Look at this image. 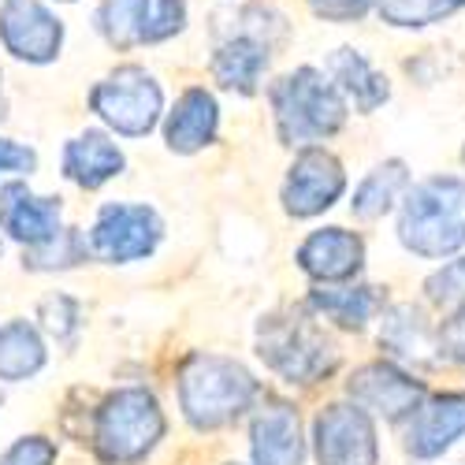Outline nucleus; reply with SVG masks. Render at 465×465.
I'll return each instance as SVG.
<instances>
[{
	"instance_id": "obj_1",
	"label": "nucleus",
	"mask_w": 465,
	"mask_h": 465,
	"mask_svg": "<svg viewBox=\"0 0 465 465\" xmlns=\"http://www.w3.org/2000/svg\"><path fill=\"white\" fill-rule=\"evenodd\" d=\"M276 112V131L287 145H313L342 131L346 124V94L321 67H294L291 74L268 90Z\"/></svg>"
},
{
	"instance_id": "obj_2",
	"label": "nucleus",
	"mask_w": 465,
	"mask_h": 465,
	"mask_svg": "<svg viewBox=\"0 0 465 465\" xmlns=\"http://www.w3.org/2000/svg\"><path fill=\"white\" fill-rule=\"evenodd\" d=\"M257 395L253 376L231 358L198 354L190 358L179 376V406L183 417L198 432H213L231 424L242 410H250Z\"/></svg>"
},
{
	"instance_id": "obj_3",
	"label": "nucleus",
	"mask_w": 465,
	"mask_h": 465,
	"mask_svg": "<svg viewBox=\"0 0 465 465\" xmlns=\"http://www.w3.org/2000/svg\"><path fill=\"white\" fill-rule=\"evenodd\" d=\"M164 436V413L145 387H120L94 413V450L104 465H134Z\"/></svg>"
},
{
	"instance_id": "obj_4",
	"label": "nucleus",
	"mask_w": 465,
	"mask_h": 465,
	"mask_svg": "<svg viewBox=\"0 0 465 465\" xmlns=\"http://www.w3.org/2000/svg\"><path fill=\"white\" fill-rule=\"evenodd\" d=\"M402 242L424 257H440L465 242V183L429 179L420 183L402 209Z\"/></svg>"
},
{
	"instance_id": "obj_5",
	"label": "nucleus",
	"mask_w": 465,
	"mask_h": 465,
	"mask_svg": "<svg viewBox=\"0 0 465 465\" xmlns=\"http://www.w3.org/2000/svg\"><path fill=\"white\" fill-rule=\"evenodd\" d=\"M94 115L124 138H145L164 115V90L138 64H124L108 71L90 90Z\"/></svg>"
},
{
	"instance_id": "obj_6",
	"label": "nucleus",
	"mask_w": 465,
	"mask_h": 465,
	"mask_svg": "<svg viewBox=\"0 0 465 465\" xmlns=\"http://www.w3.org/2000/svg\"><path fill=\"white\" fill-rule=\"evenodd\" d=\"M164 239V220L149 205L131 202H108L90 231V250L108 264H131L145 261Z\"/></svg>"
},
{
	"instance_id": "obj_7",
	"label": "nucleus",
	"mask_w": 465,
	"mask_h": 465,
	"mask_svg": "<svg viewBox=\"0 0 465 465\" xmlns=\"http://www.w3.org/2000/svg\"><path fill=\"white\" fill-rule=\"evenodd\" d=\"M257 354L287 380H313L328 369V339L302 317H268L257 331Z\"/></svg>"
},
{
	"instance_id": "obj_8",
	"label": "nucleus",
	"mask_w": 465,
	"mask_h": 465,
	"mask_svg": "<svg viewBox=\"0 0 465 465\" xmlns=\"http://www.w3.org/2000/svg\"><path fill=\"white\" fill-rule=\"evenodd\" d=\"M0 45L23 64H53L64 49V23L45 0H0Z\"/></svg>"
},
{
	"instance_id": "obj_9",
	"label": "nucleus",
	"mask_w": 465,
	"mask_h": 465,
	"mask_svg": "<svg viewBox=\"0 0 465 465\" xmlns=\"http://www.w3.org/2000/svg\"><path fill=\"white\" fill-rule=\"evenodd\" d=\"M342 186H346V175L331 153L317 145H302L283 183V209L298 220L317 216L339 202Z\"/></svg>"
},
{
	"instance_id": "obj_10",
	"label": "nucleus",
	"mask_w": 465,
	"mask_h": 465,
	"mask_svg": "<svg viewBox=\"0 0 465 465\" xmlns=\"http://www.w3.org/2000/svg\"><path fill=\"white\" fill-rule=\"evenodd\" d=\"M313 436L321 465H376V436L361 410L328 406L317 417Z\"/></svg>"
},
{
	"instance_id": "obj_11",
	"label": "nucleus",
	"mask_w": 465,
	"mask_h": 465,
	"mask_svg": "<svg viewBox=\"0 0 465 465\" xmlns=\"http://www.w3.org/2000/svg\"><path fill=\"white\" fill-rule=\"evenodd\" d=\"M0 227L26 250L45 246L60 235V198H37L26 183L0 186Z\"/></svg>"
},
{
	"instance_id": "obj_12",
	"label": "nucleus",
	"mask_w": 465,
	"mask_h": 465,
	"mask_svg": "<svg viewBox=\"0 0 465 465\" xmlns=\"http://www.w3.org/2000/svg\"><path fill=\"white\" fill-rule=\"evenodd\" d=\"M268 64H272V45H268L264 37H257V34H227L223 42L216 45L213 60H209V71H213V79L223 90L250 97V94H257Z\"/></svg>"
},
{
	"instance_id": "obj_13",
	"label": "nucleus",
	"mask_w": 465,
	"mask_h": 465,
	"mask_svg": "<svg viewBox=\"0 0 465 465\" xmlns=\"http://www.w3.org/2000/svg\"><path fill=\"white\" fill-rule=\"evenodd\" d=\"M216 127H220L216 97L205 86H186L164 120V142L172 153L190 157V153H198L209 142H216Z\"/></svg>"
},
{
	"instance_id": "obj_14",
	"label": "nucleus",
	"mask_w": 465,
	"mask_h": 465,
	"mask_svg": "<svg viewBox=\"0 0 465 465\" xmlns=\"http://www.w3.org/2000/svg\"><path fill=\"white\" fill-rule=\"evenodd\" d=\"M124 149L115 145L104 131H83L64 145V175L83 186V190H97L108 179H115L124 172Z\"/></svg>"
},
{
	"instance_id": "obj_15",
	"label": "nucleus",
	"mask_w": 465,
	"mask_h": 465,
	"mask_svg": "<svg viewBox=\"0 0 465 465\" xmlns=\"http://www.w3.org/2000/svg\"><path fill=\"white\" fill-rule=\"evenodd\" d=\"M361 239L351 235L342 227H324V231H313L302 250H298V264L305 268L313 280H351L358 268H361Z\"/></svg>"
},
{
	"instance_id": "obj_16",
	"label": "nucleus",
	"mask_w": 465,
	"mask_h": 465,
	"mask_svg": "<svg viewBox=\"0 0 465 465\" xmlns=\"http://www.w3.org/2000/svg\"><path fill=\"white\" fill-rule=\"evenodd\" d=\"M253 447V465H302V432H298V417L291 406H268L250 432Z\"/></svg>"
},
{
	"instance_id": "obj_17",
	"label": "nucleus",
	"mask_w": 465,
	"mask_h": 465,
	"mask_svg": "<svg viewBox=\"0 0 465 465\" xmlns=\"http://www.w3.org/2000/svg\"><path fill=\"white\" fill-rule=\"evenodd\" d=\"M328 74L335 79V86L346 94V101H354L358 112H372L391 97L387 86V74H380L358 49H335L328 56Z\"/></svg>"
},
{
	"instance_id": "obj_18",
	"label": "nucleus",
	"mask_w": 465,
	"mask_h": 465,
	"mask_svg": "<svg viewBox=\"0 0 465 465\" xmlns=\"http://www.w3.org/2000/svg\"><path fill=\"white\" fill-rule=\"evenodd\" d=\"M351 395L361 406H369V410H380L387 417H399L410 402H417L420 387L413 380L391 372V369H383V365H369V369H361L351 380Z\"/></svg>"
},
{
	"instance_id": "obj_19",
	"label": "nucleus",
	"mask_w": 465,
	"mask_h": 465,
	"mask_svg": "<svg viewBox=\"0 0 465 465\" xmlns=\"http://www.w3.org/2000/svg\"><path fill=\"white\" fill-rule=\"evenodd\" d=\"M45 365V342L26 321H8L0 328V380L19 383L37 376Z\"/></svg>"
},
{
	"instance_id": "obj_20",
	"label": "nucleus",
	"mask_w": 465,
	"mask_h": 465,
	"mask_svg": "<svg viewBox=\"0 0 465 465\" xmlns=\"http://www.w3.org/2000/svg\"><path fill=\"white\" fill-rule=\"evenodd\" d=\"M461 429H465V399L436 402L432 410H424L420 420L413 424L410 450H413V454H436V450H443Z\"/></svg>"
},
{
	"instance_id": "obj_21",
	"label": "nucleus",
	"mask_w": 465,
	"mask_h": 465,
	"mask_svg": "<svg viewBox=\"0 0 465 465\" xmlns=\"http://www.w3.org/2000/svg\"><path fill=\"white\" fill-rule=\"evenodd\" d=\"M406 183H410V175H406V164L402 161H387V164H380V168H372L365 179H361V186L354 190V213L358 216H365V220H372V216H383L387 209L395 205V198L406 190Z\"/></svg>"
},
{
	"instance_id": "obj_22",
	"label": "nucleus",
	"mask_w": 465,
	"mask_h": 465,
	"mask_svg": "<svg viewBox=\"0 0 465 465\" xmlns=\"http://www.w3.org/2000/svg\"><path fill=\"white\" fill-rule=\"evenodd\" d=\"M145 0H101L97 8V34L112 49H138V26H142Z\"/></svg>"
},
{
	"instance_id": "obj_23",
	"label": "nucleus",
	"mask_w": 465,
	"mask_h": 465,
	"mask_svg": "<svg viewBox=\"0 0 465 465\" xmlns=\"http://www.w3.org/2000/svg\"><path fill=\"white\" fill-rule=\"evenodd\" d=\"M465 8V0H383L380 5V19L391 26H432L450 19L454 12Z\"/></svg>"
},
{
	"instance_id": "obj_24",
	"label": "nucleus",
	"mask_w": 465,
	"mask_h": 465,
	"mask_svg": "<svg viewBox=\"0 0 465 465\" xmlns=\"http://www.w3.org/2000/svg\"><path fill=\"white\" fill-rule=\"evenodd\" d=\"M186 30V0H145L138 45H161Z\"/></svg>"
},
{
	"instance_id": "obj_25",
	"label": "nucleus",
	"mask_w": 465,
	"mask_h": 465,
	"mask_svg": "<svg viewBox=\"0 0 465 465\" xmlns=\"http://www.w3.org/2000/svg\"><path fill=\"white\" fill-rule=\"evenodd\" d=\"M313 305L324 309V313L346 328H361L376 305V294L369 287H358V291H317L313 294Z\"/></svg>"
},
{
	"instance_id": "obj_26",
	"label": "nucleus",
	"mask_w": 465,
	"mask_h": 465,
	"mask_svg": "<svg viewBox=\"0 0 465 465\" xmlns=\"http://www.w3.org/2000/svg\"><path fill=\"white\" fill-rule=\"evenodd\" d=\"M83 253H86V246H83V239H79V231L67 227V231H60L53 242L34 246L30 257H26V264H30V268H67V264H79Z\"/></svg>"
},
{
	"instance_id": "obj_27",
	"label": "nucleus",
	"mask_w": 465,
	"mask_h": 465,
	"mask_svg": "<svg viewBox=\"0 0 465 465\" xmlns=\"http://www.w3.org/2000/svg\"><path fill=\"white\" fill-rule=\"evenodd\" d=\"M37 317H42V328L56 339H71L74 328H79V305H74L67 294H53L42 302V309H37Z\"/></svg>"
},
{
	"instance_id": "obj_28",
	"label": "nucleus",
	"mask_w": 465,
	"mask_h": 465,
	"mask_svg": "<svg viewBox=\"0 0 465 465\" xmlns=\"http://www.w3.org/2000/svg\"><path fill=\"white\" fill-rule=\"evenodd\" d=\"M305 5L324 23H358L369 12H380L383 0H305Z\"/></svg>"
},
{
	"instance_id": "obj_29",
	"label": "nucleus",
	"mask_w": 465,
	"mask_h": 465,
	"mask_svg": "<svg viewBox=\"0 0 465 465\" xmlns=\"http://www.w3.org/2000/svg\"><path fill=\"white\" fill-rule=\"evenodd\" d=\"M53 461H56V443L45 436H23L0 458V465H53Z\"/></svg>"
},
{
	"instance_id": "obj_30",
	"label": "nucleus",
	"mask_w": 465,
	"mask_h": 465,
	"mask_svg": "<svg viewBox=\"0 0 465 465\" xmlns=\"http://www.w3.org/2000/svg\"><path fill=\"white\" fill-rule=\"evenodd\" d=\"M37 168V153L12 138H0V175H30Z\"/></svg>"
},
{
	"instance_id": "obj_31",
	"label": "nucleus",
	"mask_w": 465,
	"mask_h": 465,
	"mask_svg": "<svg viewBox=\"0 0 465 465\" xmlns=\"http://www.w3.org/2000/svg\"><path fill=\"white\" fill-rule=\"evenodd\" d=\"M8 115V94H5V74H0V120Z\"/></svg>"
},
{
	"instance_id": "obj_32",
	"label": "nucleus",
	"mask_w": 465,
	"mask_h": 465,
	"mask_svg": "<svg viewBox=\"0 0 465 465\" xmlns=\"http://www.w3.org/2000/svg\"><path fill=\"white\" fill-rule=\"evenodd\" d=\"M64 5H74V0H64Z\"/></svg>"
},
{
	"instance_id": "obj_33",
	"label": "nucleus",
	"mask_w": 465,
	"mask_h": 465,
	"mask_svg": "<svg viewBox=\"0 0 465 465\" xmlns=\"http://www.w3.org/2000/svg\"><path fill=\"white\" fill-rule=\"evenodd\" d=\"M0 402H5V399H0Z\"/></svg>"
},
{
	"instance_id": "obj_34",
	"label": "nucleus",
	"mask_w": 465,
	"mask_h": 465,
	"mask_svg": "<svg viewBox=\"0 0 465 465\" xmlns=\"http://www.w3.org/2000/svg\"><path fill=\"white\" fill-rule=\"evenodd\" d=\"M231 465H235V461H231Z\"/></svg>"
}]
</instances>
